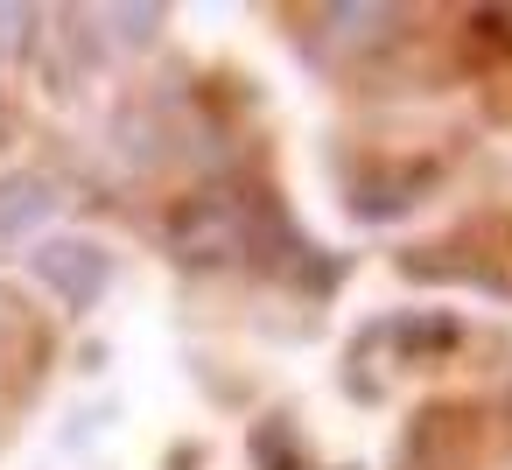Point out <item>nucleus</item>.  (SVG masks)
<instances>
[{
	"label": "nucleus",
	"mask_w": 512,
	"mask_h": 470,
	"mask_svg": "<svg viewBox=\"0 0 512 470\" xmlns=\"http://www.w3.org/2000/svg\"><path fill=\"white\" fill-rule=\"evenodd\" d=\"M43 281L50 288H64L71 302H92V288L106 281V253L99 246H43Z\"/></svg>",
	"instance_id": "nucleus-1"
}]
</instances>
